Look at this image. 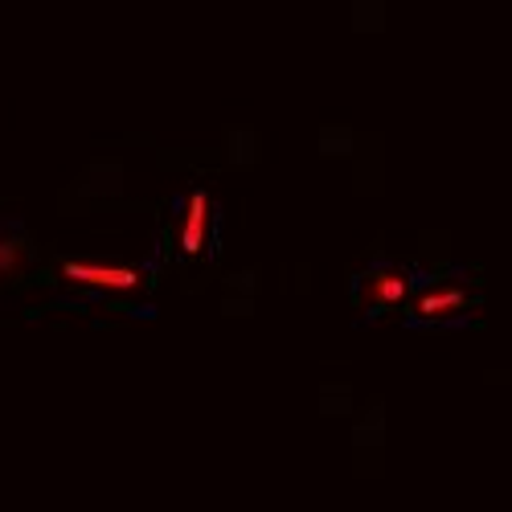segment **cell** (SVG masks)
Segmentation results:
<instances>
[{"label":"cell","mask_w":512,"mask_h":512,"mask_svg":"<svg viewBox=\"0 0 512 512\" xmlns=\"http://www.w3.org/2000/svg\"><path fill=\"white\" fill-rule=\"evenodd\" d=\"M58 271H62V279H70V283L107 287V291H136V287L144 283L140 267H132V263H107V259H66Z\"/></svg>","instance_id":"obj_1"},{"label":"cell","mask_w":512,"mask_h":512,"mask_svg":"<svg viewBox=\"0 0 512 512\" xmlns=\"http://www.w3.org/2000/svg\"><path fill=\"white\" fill-rule=\"evenodd\" d=\"M357 295H361L365 308H398L410 295V275L402 267H373L357 283Z\"/></svg>","instance_id":"obj_2"},{"label":"cell","mask_w":512,"mask_h":512,"mask_svg":"<svg viewBox=\"0 0 512 512\" xmlns=\"http://www.w3.org/2000/svg\"><path fill=\"white\" fill-rule=\"evenodd\" d=\"M467 304H472V291H467V287L439 283V287H426L414 300V316L418 320H447V316H459Z\"/></svg>","instance_id":"obj_3"},{"label":"cell","mask_w":512,"mask_h":512,"mask_svg":"<svg viewBox=\"0 0 512 512\" xmlns=\"http://www.w3.org/2000/svg\"><path fill=\"white\" fill-rule=\"evenodd\" d=\"M209 222H213V201L209 193H193L181 218V254L185 259H197V254L209 246Z\"/></svg>","instance_id":"obj_4"},{"label":"cell","mask_w":512,"mask_h":512,"mask_svg":"<svg viewBox=\"0 0 512 512\" xmlns=\"http://www.w3.org/2000/svg\"><path fill=\"white\" fill-rule=\"evenodd\" d=\"M29 271V242L21 234L0 230V283H13Z\"/></svg>","instance_id":"obj_5"}]
</instances>
